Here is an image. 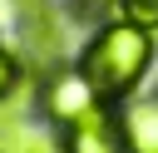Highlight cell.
I'll use <instances>...</instances> for the list:
<instances>
[{
	"mask_svg": "<svg viewBox=\"0 0 158 153\" xmlns=\"http://www.w3.org/2000/svg\"><path fill=\"white\" fill-rule=\"evenodd\" d=\"M148 59H153L148 30L133 25V20H114V25H104V30L89 39V49H84V59H79V74L94 84L99 99H123V94L143 79Z\"/></svg>",
	"mask_w": 158,
	"mask_h": 153,
	"instance_id": "obj_1",
	"label": "cell"
},
{
	"mask_svg": "<svg viewBox=\"0 0 158 153\" xmlns=\"http://www.w3.org/2000/svg\"><path fill=\"white\" fill-rule=\"evenodd\" d=\"M64 153H128L123 123L104 104H94L89 114H79L74 123H64Z\"/></svg>",
	"mask_w": 158,
	"mask_h": 153,
	"instance_id": "obj_2",
	"label": "cell"
},
{
	"mask_svg": "<svg viewBox=\"0 0 158 153\" xmlns=\"http://www.w3.org/2000/svg\"><path fill=\"white\" fill-rule=\"evenodd\" d=\"M99 104V94H94V84L79 74V69H69V74H54L49 79V89H44V109H49V118L54 123H74L79 114H89Z\"/></svg>",
	"mask_w": 158,
	"mask_h": 153,
	"instance_id": "obj_3",
	"label": "cell"
},
{
	"mask_svg": "<svg viewBox=\"0 0 158 153\" xmlns=\"http://www.w3.org/2000/svg\"><path fill=\"white\" fill-rule=\"evenodd\" d=\"M123 143L128 153H158V94L153 99H123Z\"/></svg>",
	"mask_w": 158,
	"mask_h": 153,
	"instance_id": "obj_4",
	"label": "cell"
},
{
	"mask_svg": "<svg viewBox=\"0 0 158 153\" xmlns=\"http://www.w3.org/2000/svg\"><path fill=\"white\" fill-rule=\"evenodd\" d=\"M0 153H54V148H49V138H44L40 128L10 123V128L0 133Z\"/></svg>",
	"mask_w": 158,
	"mask_h": 153,
	"instance_id": "obj_5",
	"label": "cell"
},
{
	"mask_svg": "<svg viewBox=\"0 0 158 153\" xmlns=\"http://www.w3.org/2000/svg\"><path fill=\"white\" fill-rule=\"evenodd\" d=\"M123 20H133L143 30H158V0H123Z\"/></svg>",
	"mask_w": 158,
	"mask_h": 153,
	"instance_id": "obj_6",
	"label": "cell"
},
{
	"mask_svg": "<svg viewBox=\"0 0 158 153\" xmlns=\"http://www.w3.org/2000/svg\"><path fill=\"white\" fill-rule=\"evenodd\" d=\"M15 74H20V69H15V54H5V49H0V99L15 89Z\"/></svg>",
	"mask_w": 158,
	"mask_h": 153,
	"instance_id": "obj_7",
	"label": "cell"
}]
</instances>
